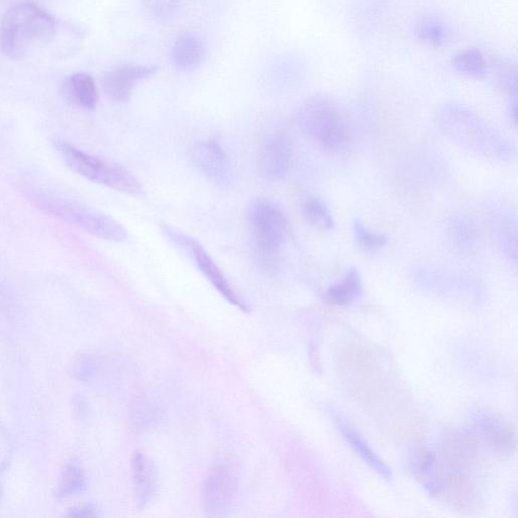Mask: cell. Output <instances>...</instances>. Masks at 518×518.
I'll list each match as a JSON object with an SVG mask.
<instances>
[{
  "label": "cell",
  "instance_id": "22",
  "mask_svg": "<svg viewBox=\"0 0 518 518\" xmlns=\"http://www.w3.org/2000/svg\"><path fill=\"white\" fill-rule=\"evenodd\" d=\"M354 233L360 245L369 250L380 249L388 243V238L385 235L369 230L367 226L358 219L354 221Z\"/></svg>",
  "mask_w": 518,
  "mask_h": 518
},
{
  "label": "cell",
  "instance_id": "26",
  "mask_svg": "<svg viewBox=\"0 0 518 518\" xmlns=\"http://www.w3.org/2000/svg\"><path fill=\"white\" fill-rule=\"evenodd\" d=\"M499 80L504 88L511 94H516V70L506 64H499L497 68Z\"/></svg>",
  "mask_w": 518,
  "mask_h": 518
},
{
  "label": "cell",
  "instance_id": "6",
  "mask_svg": "<svg viewBox=\"0 0 518 518\" xmlns=\"http://www.w3.org/2000/svg\"><path fill=\"white\" fill-rule=\"evenodd\" d=\"M302 132L326 152H339L348 145L350 132L339 107L324 96L305 102L298 112Z\"/></svg>",
  "mask_w": 518,
  "mask_h": 518
},
{
  "label": "cell",
  "instance_id": "4",
  "mask_svg": "<svg viewBox=\"0 0 518 518\" xmlns=\"http://www.w3.org/2000/svg\"><path fill=\"white\" fill-rule=\"evenodd\" d=\"M252 248L259 265L273 271L289 233L288 219L278 204L256 199L247 208Z\"/></svg>",
  "mask_w": 518,
  "mask_h": 518
},
{
  "label": "cell",
  "instance_id": "8",
  "mask_svg": "<svg viewBox=\"0 0 518 518\" xmlns=\"http://www.w3.org/2000/svg\"><path fill=\"white\" fill-rule=\"evenodd\" d=\"M238 491L235 467L227 462L214 467L205 480L203 504L210 516H223L232 507Z\"/></svg>",
  "mask_w": 518,
  "mask_h": 518
},
{
  "label": "cell",
  "instance_id": "14",
  "mask_svg": "<svg viewBox=\"0 0 518 518\" xmlns=\"http://www.w3.org/2000/svg\"><path fill=\"white\" fill-rule=\"evenodd\" d=\"M206 56L204 43L195 35L182 34L171 50L172 62L181 70L190 71L202 64Z\"/></svg>",
  "mask_w": 518,
  "mask_h": 518
},
{
  "label": "cell",
  "instance_id": "1",
  "mask_svg": "<svg viewBox=\"0 0 518 518\" xmlns=\"http://www.w3.org/2000/svg\"><path fill=\"white\" fill-rule=\"evenodd\" d=\"M23 191L42 212L99 239L124 242L128 238L126 229L119 222L93 208L35 186L27 185Z\"/></svg>",
  "mask_w": 518,
  "mask_h": 518
},
{
  "label": "cell",
  "instance_id": "17",
  "mask_svg": "<svg viewBox=\"0 0 518 518\" xmlns=\"http://www.w3.org/2000/svg\"><path fill=\"white\" fill-rule=\"evenodd\" d=\"M449 232L454 246L459 251L468 253L475 247L476 229L466 216H453L450 221Z\"/></svg>",
  "mask_w": 518,
  "mask_h": 518
},
{
  "label": "cell",
  "instance_id": "16",
  "mask_svg": "<svg viewBox=\"0 0 518 518\" xmlns=\"http://www.w3.org/2000/svg\"><path fill=\"white\" fill-rule=\"evenodd\" d=\"M362 291L363 285L360 273L358 270L352 269L341 282L327 290L324 294V300L334 306H349L361 296Z\"/></svg>",
  "mask_w": 518,
  "mask_h": 518
},
{
  "label": "cell",
  "instance_id": "27",
  "mask_svg": "<svg viewBox=\"0 0 518 518\" xmlns=\"http://www.w3.org/2000/svg\"><path fill=\"white\" fill-rule=\"evenodd\" d=\"M75 512L72 513V515H75V516H96L97 513H96V509L93 508V507H81L79 508L78 510H74Z\"/></svg>",
  "mask_w": 518,
  "mask_h": 518
},
{
  "label": "cell",
  "instance_id": "19",
  "mask_svg": "<svg viewBox=\"0 0 518 518\" xmlns=\"http://www.w3.org/2000/svg\"><path fill=\"white\" fill-rule=\"evenodd\" d=\"M454 68L469 77L481 78L486 73V60L478 49H467L453 59Z\"/></svg>",
  "mask_w": 518,
  "mask_h": 518
},
{
  "label": "cell",
  "instance_id": "15",
  "mask_svg": "<svg viewBox=\"0 0 518 518\" xmlns=\"http://www.w3.org/2000/svg\"><path fill=\"white\" fill-rule=\"evenodd\" d=\"M339 430L345 440L360 455V457L379 475L387 480L392 479V471L384 461L372 450V448L350 426L336 419Z\"/></svg>",
  "mask_w": 518,
  "mask_h": 518
},
{
  "label": "cell",
  "instance_id": "9",
  "mask_svg": "<svg viewBox=\"0 0 518 518\" xmlns=\"http://www.w3.org/2000/svg\"><path fill=\"white\" fill-rule=\"evenodd\" d=\"M192 159L201 174L219 188L233 184V168L229 156L215 140L198 142L192 150Z\"/></svg>",
  "mask_w": 518,
  "mask_h": 518
},
{
  "label": "cell",
  "instance_id": "21",
  "mask_svg": "<svg viewBox=\"0 0 518 518\" xmlns=\"http://www.w3.org/2000/svg\"><path fill=\"white\" fill-rule=\"evenodd\" d=\"M182 0H142L145 14L153 21L168 23L181 10Z\"/></svg>",
  "mask_w": 518,
  "mask_h": 518
},
{
  "label": "cell",
  "instance_id": "24",
  "mask_svg": "<svg viewBox=\"0 0 518 518\" xmlns=\"http://www.w3.org/2000/svg\"><path fill=\"white\" fill-rule=\"evenodd\" d=\"M490 439L492 441V445L498 449L502 450H510L516 445V436L515 431L509 427H499L495 428Z\"/></svg>",
  "mask_w": 518,
  "mask_h": 518
},
{
  "label": "cell",
  "instance_id": "13",
  "mask_svg": "<svg viewBox=\"0 0 518 518\" xmlns=\"http://www.w3.org/2000/svg\"><path fill=\"white\" fill-rule=\"evenodd\" d=\"M66 98L74 105L88 111H94L99 103V92L96 82L90 74L75 73L64 86Z\"/></svg>",
  "mask_w": 518,
  "mask_h": 518
},
{
  "label": "cell",
  "instance_id": "3",
  "mask_svg": "<svg viewBox=\"0 0 518 518\" xmlns=\"http://www.w3.org/2000/svg\"><path fill=\"white\" fill-rule=\"evenodd\" d=\"M55 33L53 16L35 4H20L3 17L0 50L10 58H25L33 49L48 43Z\"/></svg>",
  "mask_w": 518,
  "mask_h": 518
},
{
  "label": "cell",
  "instance_id": "23",
  "mask_svg": "<svg viewBox=\"0 0 518 518\" xmlns=\"http://www.w3.org/2000/svg\"><path fill=\"white\" fill-rule=\"evenodd\" d=\"M84 484L83 475L75 465H68L60 479L59 494L69 495L80 490Z\"/></svg>",
  "mask_w": 518,
  "mask_h": 518
},
{
  "label": "cell",
  "instance_id": "25",
  "mask_svg": "<svg viewBox=\"0 0 518 518\" xmlns=\"http://www.w3.org/2000/svg\"><path fill=\"white\" fill-rule=\"evenodd\" d=\"M500 243L504 252L512 257L516 258V228L511 226H505L500 232Z\"/></svg>",
  "mask_w": 518,
  "mask_h": 518
},
{
  "label": "cell",
  "instance_id": "20",
  "mask_svg": "<svg viewBox=\"0 0 518 518\" xmlns=\"http://www.w3.org/2000/svg\"><path fill=\"white\" fill-rule=\"evenodd\" d=\"M416 36L423 43L440 47L450 40V32L439 20L434 18L422 19L416 27Z\"/></svg>",
  "mask_w": 518,
  "mask_h": 518
},
{
  "label": "cell",
  "instance_id": "10",
  "mask_svg": "<svg viewBox=\"0 0 518 518\" xmlns=\"http://www.w3.org/2000/svg\"><path fill=\"white\" fill-rule=\"evenodd\" d=\"M292 162V145L287 136L276 134L268 138L257 155V170L264 179L280 181L288 174Z\"/></svg>",
  "mask_w": 518,
  "mask_h": 518
},
{
  "label": "cell",
  "instance_id": "18",
  "mask_svg": "<svg viewBox=\"0 0 518 518\" xmlns=\"http://www.w3.org/2000/svg\"><path fill=\"white\" fill-rule=\"evenodd\" d=\"M302 213L306 221L317 229L327 231L335 222L326 204L317 197H307L302 203Z\"/></svg>",
  "mask_w": 518,
  "mask_h": 518
},
{
  "label": "cell",
  "instance_id": "12",
  "mask_svg": "<svg viewBox=\"0 0 518 518\" xmlns=\"http://www.w3.org/2000/svg\"><path fill=\"white\" fill-rule=\"evenodd\" d=\"M131 471L135 499L139 508H144L157 491L158 473L154 463L142 452L133 453Z\"/></svg>",
  "mask_w": 518,
  "mask_h": 518
},
{
  "label": "cell",
  "instance_id": "7",
  "mask_svg": "<svg viewBox=\"0 0 518 518\" xmlns=\"http://www.w3.org/2000/svg\"><path fill=\"white\" fill-rule=\"evenodd\" d=\"M163 231L170 240L184 247L192 254L195 265L201 271L202 275L230 304L244 312H249L248 305L236 293L228 279L200 242L166 225Z\"/></svg>",
  "mask_w": 518,
  "mask_h": 518
},
{
  "label": "cell",
  "instance_id": "5",
  "mask_svg": "<svg viewBox=\"0 0 518 518\" xmlns=\"http://www.w3.org/2000/svg\"><path fill=\"white\" fill-rule=\"evenodd\" d=\"M52 143L62 161L75 174L126 195H142L140 183L123 166L86 153L58 137Z\"/></svg>",
  "mask_w": 518,
  "mask_h": 518
},
{
  "label": "cell",
  "instance_id": "2",
  "mask_svg": "<svg viewBox=\"0 0 518 518\" xmlns=\"http://www.w3.org/2000/svg\"><path fill=\"white\" fill-rule=\"evenodd\" d=\"M438 123L452 141L477 155L501 161L512 157V149L501 133L465 107L446 106Z\"/></svg>",
  "mask_w": 518,
  "mask_h": 518
},
{
  "label": "cell",
  "instance_id": "11",
  "mask_svg": "<svg viewBox=\"0 0 518 518\" xmlns=\"http://www.w3.org/2000/svg\"><path fill=\"white\" fill-rule=\"evenodd\" d=\"M158 70L157 66L125 65L120 66L106 74L103 81L104 91L107 97L118 103L128 102L133 94L135 86Z\"/></svg>",
  "mask_w": 518,
  "mask_h": 518
}]
</instances>
